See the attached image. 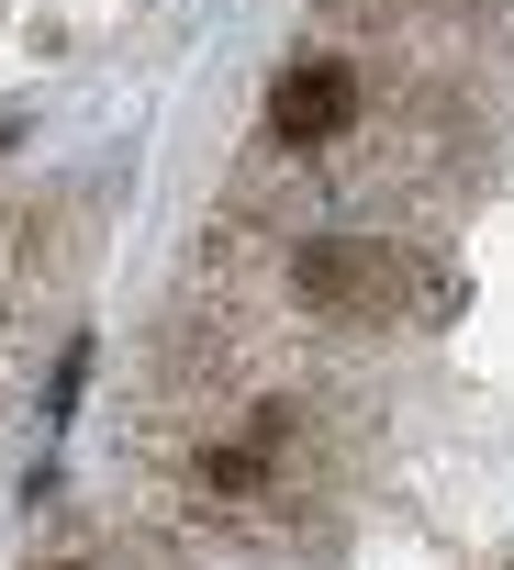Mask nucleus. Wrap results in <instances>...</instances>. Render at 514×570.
I'll use <instances>...</instances> for the list:
<instances>
[{
    "label": "nucleus",
    "instance_id": "f257e3e1",
    "mask_svg": "<svg viewBox=\"0 0 514 570\" xmlns=\"http://www.w3.org/2000/svg\"><path fill=\"white\" fill-rule=\"evenodd\" d=\"M347 112H358L347 68H291V79L269 90V135H280V146H325V135H347Z\"/></svg>",
    "mask_w": 514,
    "mask_h": 570
}]
</instances>
